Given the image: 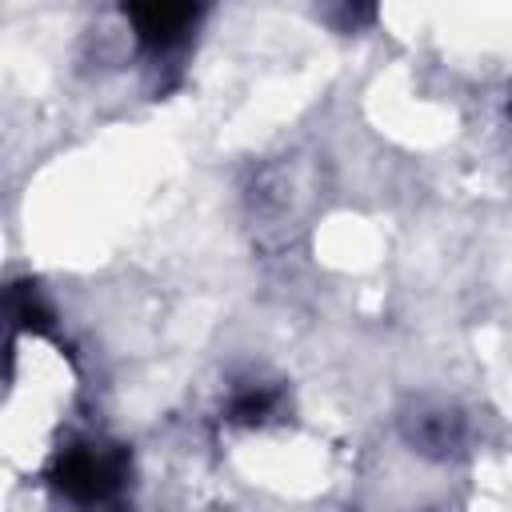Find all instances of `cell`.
<instances>
[{"instance_id":"7a4b0ae2","label":"cell","mask_w":512,"mask_h":512,"mask_svg":"<svg viewBox=\"0 0 512 512\" xmlns=\"http://www.w3.org/2000/svg\"><path fill=\"white\" fill-rule=\"evenodd\" d=\"M120 4H124V16L132 20L140 44H148L156 52L180 44L204 12V0H120Z\"/></svg>"},{"instance_id":"8992f818","label":"cell","mask_w":512,"mask_h":512,"mask_svg":"<svg viewBox=\"0 0 512 512\" xmlns=\"http://www.w3.org/2000/svg\"><path fill=\"white\" fill-rule=\"evenodd\" d=\"M340 8H344V16H348V24H364V20H372L376 0H340Z\"/></svg>"},{"instance_id":"277c9868","label":"cell","mask_w":512,"mask_h":512,"mask_svg":"<svg viewBox=\"0 0 512 512\" xmlns=\"http://www.w3.org/2000/svg\"><path fill=\"white\" fill-rule=\"evenodd\" d=\"M276 404H280V392L268 388V384H256V388H244V392L232 396L228 420H236V424H264L276 412Z\"/></svg>"},{"instance_id":"3957f363","label":"cell","mask_w":512,"mask_h":512,"mask_svg":"<svg viewBox=\"0 0 512 512\" xmlns=\"http://www.w3.org/2000/svg\"><path fill=\"white\" fill-rule=\"evenodd\" d=\"M404 436L424 456H452L464 444V416L452 408H428L420 404L412 416H404Z\"/></svg>"},{"instance_id":"6da1fadb","label":"cell","mask_w":512,"mask_h":512,"mask_svg":"<svg viewBox=\"0 0 512 512\" xmlns=\"http://www.w3.org/2000/svg\"><path fill=\"white\" fill-rule=\"evenodd\" d=\"M48 480L76 504H104L128 480V452L120 444H72L56 456Z\"/></svg>"},{"instance_id":"5b68a950","label":"cell","mask_w":512,"mask_h":512,"mask_svg":"<svg viewBox=\"0 0 512 512\" xmlns=\"http://www.w3.org/2000/svg\"><path fill=\"white\" fill-rule=\"evenodd\" d=\"M8 308H12V320L20 328H28V332H48L52 328V312L44 308V300H40V292L32 284H16Z\"/></svg>"}]
</instances>
